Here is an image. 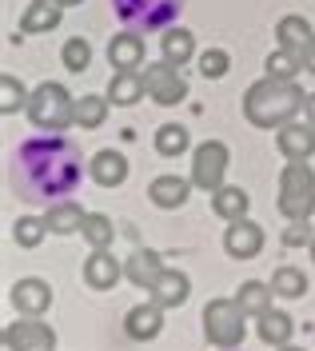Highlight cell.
<instances>
[{"instance_id":"obj_1","label":"cell","mask_w":315,"mask_h":351,"mask_svg":"<svg viewBox=\"0 0 315 351\" xmlns=\"http://www.w3.org/2000/svg\"><path fill=\"white\" fill-rule=\"evenodd\" d=\"M80 172H84L80 148L60 132L24 140L12 156V184L32 204H60L80 184Z\"/></svg>"},{"instance_id":"obj_2","label":"cell","mask_w":315,"mask_h":351,"mask_svg":"<svg viewBox=\"0 0 315 351\" xmlns=\"http://www.w3.org/2000/svg\"><path fill=\"white\" fill-rule=\"evenodd\" d=\"M303 104H307V96L295 88V80L264 76L244 92V116L255 128H284V124H292V116Z\"/></svg>"},{"instance_id":"obj_3","label":"cell","mask_w":315,"mask_h":351,"mask_svg":"<svg viewBox=\"0 0 315 351\" xmlns=\"http://www.w3.org/2000/svg\"><path fill=\"white\" fill-rule=\"evenodd\" d=\"M279 212L288 219H312L315 212V176L307 160H288L279 172Z\"/></svg>"},{"instance_id":"obj_4","label":"cell","mask_w":315,"mask_h":351,"mask_svg":"<svg viewBox=\"0 0 315 351\" xmlns=\"http://www.w3.org/2000/svg\"><path fill=\"white\" fill-rule=\"evenodd\" d=\"M28 116H32V124L45 132H64L72 120H76V100L68 96L64 84H45L36 88L32 96H28Z\"/></svg>"},{"instance_id":"obj_5","label":"cell","mask_w":315,"mask_h":351,"mask_svg":"<svg viewBox=\"0 0 315 351\" xmlns=\"http://www.w3.org/2000/svg\"><path fill=\"white\" fill-rule=\"evenodd\" d=\"M244 307L236 304V300H212V304L203 307V335H207V343L212 348H240L244 343V335H248V328H244Z\"/></svg>"},{"instance_id":"obj_6","label":"cell","mask_w":315,"mask_h":351,"mask_svg":"<svg viewBox=\"0 0 315 351\" xmlns=\"http://www.w3.org/2000/svg\"><path fill=\"white\" fill-rule=\"evenodd\" d=\"M112 8L128 32H160L180 16L184 0H112Z\"/></svg>"},{"instance_id":"obj_7","label":"cell","mask_w":315,"mask_h":351,"mask_svg":"<svg viewBox=\"0 0 315 351\" xmlns=\"http://www.w3.org/2000/svg\"><path fill=\"white\" fill-rule=\"evenodd\" d=\"M224 176H227V148L220 140L200 144L196 160H192V184L203 188V192H216V188H224Z\"/></svg>"},{"instance_id":"obj_8","label":"cell","mask_w":315,"mask_h":351,"mask_svg":"<svg viewBox=\"0 0 315 351\" xmlns=\"http://www.w3.org/2000/svg\"><path fill=\"white\" fill-rule=\"evenodd\" d=\"M144 92L156 100V104H180L188 96V84H184L180 68L160 60V64H148L144 68Z\"/></svg>"},{"instance_id":"obj_9","label":"cell","mask_w":315,"mask_h":351,"mask_svg":"<svg viewBox=\"0 0 315 351\" xmlns=\"http://www.w3.org/2000/svg\"><path fill=\"white\" fill-rule=\"evenodd\" d=\"M4 348L8 351H56V331L45 319H21L4 328Z\"/></svg>"},{"instance_id":"obj_10","label":"cell","mask_w":315,"mask_h":351,"mask_svg":"<svg viewBox=\"0 0 315 351\" xmlns=\"http://www.w3.org/2000/svg\"><path fill=\"white\" fill-rule=\"evenodd\" d=\"M224 247H227V256H236V260H255L260 247H264V228L251 223V219H231L224 232Z\"/></svg>"},{"instance_id":"obj_11","label":"cell","mask_w":315,"mask_h":351,"mask_svg":"<svg viewBox=\"0 0 315 351\" xmlns=\"http://www.w3.org/2000/svg\"><path fill=\"white\" fill-rule=\"evenodd\" d=\"M124 331L132 335L136 343H148L164 331V307L152 300V304H136L128 315H124Z\"/></svg>"},{"instance_id":"obj_12","label":"cell","mask_w":315,"mask_h":351,"mask_svg":"<svg viewBox=\"0 0 315 351\" xmlns=\"http://www.w3.org/2000/svg\"><path fill=\"white\" fill-rule=\"evenodd\" d=\"M124 276V267L116 263V256L108 252V247H96L88 260H84V284L96 287V291H108V287H116V280Z\"/></svg>"},{"instance_id":"obj_13","label":"cell","mask_w":315,"mask_h":351,"mask_svg":"<svg viewBox=\"0 0 315 351\" xmlns=\"http://www.w3.org/2000/svg\"><path fill=\"white\" fill-rule=\"evenodd\" d=\"M108 60H112L116 72H136L144 64V40L140 32H116L112 44H108Z\"/></svg>"},{"instance_id":"obj_14","label":"cell","mask_w":315,"mask_h":351,"mask_svg":"<svg viewBox=\"0 0 315 351\" xmlns=\"http://www.w3.org/2000/svg\"><path fill=\"white\" fill-rule=\"evenodd\" d=\"M88 172H92V180H96L100 188H120V184L128 180V160L116 152V148H104V152L92 156Z\"/></svg>"},{"instance_id":"obj_15","label":"cell","mask_w":315,"mask_h":351,"mask_svg":"<svg viewBox=\"0 0 315 351\" xmlns=\"http://www.w3.org/2000/svg\"><path fill=\"white\" fill-rule=\"evenodd\" d=\"M124 276H128L136 287H152L160 276H164V256H160V252H152V247H140V252H132V256H128V263H124Z\"/></svg>"},{"instance_id":"obj_16","label":"cell","mask_w":315,"mask_h":351,"mask_svg":"<svg viewBox=\"0 0 315 351\" xmlns=\"http://www.w3.org/2000/svg\"><path fill=\"white\" fill-rule=\"evenodd\" d=\"M148 196H152V204L156 208H184L188 204V196H192V184L188 180H180V176H156L152 184H148Z\"/></svg>"},{"instance_id":"obj_17","label":"cell","mask_w":315,"mask_h":351,"mask_svg":"<svg viewBox=\"0 0 315 351\" xmlns=\"http://www.w3.org/2000/svg\"><path fill=\"white\" fill-rule=\"evenodd\" d=\"M12 304L24 315H45L48 304H52V287L45 280H21V284L12 287Z\"/></svg>"},{"instance_id":"obj_18","label":"cell","mask_w":315,"mask_h":351,"mask_svg":"<svg viewBox=\"0 0 315 351\" xmlns=\"http://www.w3.org/2000/svg\"><path fill=\"white\" fill-rule=\"evenodd\" d=\"M188 295H192L188 276H184V271H172V267H164V276L152 284V300H156L164 311H168V307H180Z\"/></svg>"},{"instance_id":"obj_19","label":"cell","mask_w":315,"mask_h":351,"mask_svg":"<svg viewBox=\"0 0 315 351\" xmlns=\"http://www.w3.org/2000/svg\"><path fill=\"white\" fill-rule=\"evenodd\" d=\"M279 152L288 160H307L315 152V128L312 124H284L279 128Z\"/></svg>"},{"instance_id":"obj_20","label":"cell","mask_w":315,"mask_h":351,"mask_svg":"<svg viewBox=\"0 0 315 351\" xmlns=\"http://www.w3.org/2000/svg\"><path fill=\"white\" fill-rule=\"evenodd\" d=\"M275 36H279V48H284V52H292V56H299V60H303L307 44L315 40L312 24L303 21V16H284V21L275 24Z\"/></svg>"},{"instance_id":"obj_21","label":"cell","mask_w":315,"mask_h":351,"mask_svg":"<svg viewBox=\"0 0 315 351\" xmlns=\"http://www.w3.org/2000/svg\"><path fill=\"white\" fill-rule=\"evenodd\" d=\"M48 232H56V236H72V232H84V208L80 204H72V199H60V204H48Z\"/></svg>"},{"instance_id":"obj_22","label":"cell","mask_w":315,"mask_h":351,"mask_svg":"<svg viewBox=\"0 0 315 351\" xmlns=\"http://www.w3.org/2000/svg\"><path fill=\"white\" fill-rule=\"evenodd\" d=\"M60 24V4L56 0H32L21 16V32H52Z\"/></svg>"},{"instance_id":"obj_23","label":"cell","mask_w":315,"mask_h":351,"mask_svg":"<svg viewBox=\"0 0 315 351\" xmlns=\"http://www.w3.org/2000/svg\"><path fill=\"white\" fill-rule=\"evenodd\" d=\"M248 192L244 188H236V184H224V188H216L212 192V208H216V216L224 219H244L248 216Z\"/></svg>"},{"instance_id":"obj_24","label":"cell","mask_w":315,"mask_h":351,"mask_svg":"<svg viewBox=\"0 0 315 351\" xmlns=\"http://www.w3.org/2000/svg\"><path fill=\"white\" fill-rule=\"evenodd\" d=\"M292 331H295V324H292V315H284V311H264L260 315V339L268 343V348H288V339H292Z\"/></svg>"},{"instance_id":"obj_25","label":"cell","mask_w":315,"mask_h":351,"mask_svg":"<svg viewBox=\"0 0 315 351\" xmlns=\"http://www.w3.org/2000/svg\"><path fill=\"white\" fill-rule=\"evenodd\" d=\"M160 48H164V60H168V64H188L192 52H196V36H192L188 28H168L164 40H160Z\"/></svg>"},{"instance_id":"obj_26","label":"cell","mask_w":315,"mask_h":351,"mask_svg":"<svg viewBox=\"0 0 315 351\" xmlns=\"http://www.w3.org/2000/svg\"><path fill=\"white\" fill-rule=\"evenodd\" d=\"M236 304L244 307V315H264L271 307V287L260 284V280H248V284H240V291H236Z\"/></svg>"},{"instance_id":"obj_27","label":"cell","mask_w":315,"mask_h":351,"mask_svg":"<svg viewBox=\"0 0 315 351\" xmlns=\"http://www.w3.org/2000/svg\"><path fill=\"white\" fill-rule=\"evenodd\" d=\"M144 96V76L136 72H112V84H108V100L112 104H136Z\"/></svg>"},{"instance_id":"obj_28","label":"cell","mask_w":315,"mask_h":351,"mask_svg":"<svg viewBox=\"0 0 315 351\" xmlns=\"http://www.w3.org/2000/svg\"><path fill=\"white\" fill-rule=\"evenodd\" d=\"M271 291H275V295H288V300H299V295L307 291V276H303L299 267H279V271L271 276Z\"/></svg>"},{"instance_id":"obj_29","label":"cell","mask_w":315,"mask_h":351,"mask_svg":"<svg viewBox=\"0 0 315 351\" xmlns=\"http://www.w3.org/2000/svg\"><path fill=\"white\" fill-rule=\"evenodd\" d=\"M188 128L184 124H160V132H156V152L160 156H180V152H188Z\"/></svg>"},{"instance_id":"obj_30","label":"cell","mask_w":315,"mask_h":351,"mask_svg":"<svg viewBox=\"0 0 315 351\" xmlns=\"http://www.w3.org/2000/svg\"><path fill=\"white\" fill-rule=\"evenodd\" d=\"M116 236V223L108 216H100V212H88V219H84V240L92 243V247H108Z\"/></svg>"},{"instance_id":"obj_31","label":"cell","mask_w":315,"mask_h":351,"mask_svg":"<svg viewBox=\"0 0 315 351\" xmlns=\"http://www.w3.org/2000/svg\"><path fill=\"white\" fill-rule=\"evenodd\" d=\"M104 116H108V104H104L100 96H80V100H76V124H80V128H100Z\"/></svg>"},{"instance_id":"obj_32","label":"cell","mask_w":315,"mask_h":351,"mask_svg":"<svg viewBox=\"0 0 315 351\" xmlns=\"http://www.w3.org/2000/svg\"><path fill=\"white\" fill-rule=\"evenodd\" d=\"M45 232H48V219H40V216H21L16 228H12V236H16L21 247H36V243L45 240Z\"/></svg>"},{"instance_id":"obj_33","label":"cell","mask_w":315,"mask_h":351,"mask_svg":"<svg viewBox=\"0 0 315 351\" xmlns=\"http://www.w3.org/2000/svg\"><path fill=\"white\" fill-rule=\"evenodd\" d=\"M88 64H92V44L84 36H72L64 44V68L68 72H84Z\"/></svg>"},{"instance_id":"obj_34","label":"cell","mask_w":315,"mask_h":351,"mask_svg":"<svg viewBox=\"0 0 315 351\" xmlns=\"http://www.w3.org/2000/svg\"><path fill=\"white\" fill-rule=\"evenodd\" d=\"M303 68V60L299 56H292V52H271L268 56V76H275V80H295V72Z\"/></svg>"},{"instance_id":"obj_35","label":"cell","mask_w":315,"mask_h":351,"mask_svg":"<svg viewBox=\"0 0 315 351\" xmlns=\"http://www.w3.org/2000/svg\"><path fill=\"white\" fill-rule=\"evenodd\" d=\"M227 68H231V60H227L224 48H207L200 56V72L207 76V80H220V76H227Z\"/></svg>"},{"instance_id":"obj_36","label":"cell","mask_w":315,"mask_h":351,"mask_svg":"<svg viewBox=\"0 0 315 351\" xmlns=\"http://www.w3.org/2000/svg\"><path fill=\"white\" fill-rule=\"evenodd\" d=\"M0 92H4V100H0V112L4 116H12V112L24 104V84L16 76H0Z\"/></svg>"},{"instance_id":"obj_37","label":"cell","mask_w":315,"mask_h":351,"mask_svg":"<svg viewBox=\"0 0 315 351\" xmlns=\"http://www.w3.org/2000/svg\"><path fill=\"white\" fill-rule=\"evenodd\" d=\"M284 243H288V247H303V243L312 247V243H315L312 223H307V219H292V223L284 228Z\"/></svg>"},{"instance_id":"obj_38","label":"cell","mask_w":315,"mask_h":351,"mask_svg":"<svg viewBox=\"0 0 315 351\" xmlns=\"http://www.w3.org/2000/svg\"><path fill=\"white\" fill-rule=\"evenodd\" d=\"M303 68H307V72H315V40L307 44V52H303Z\"/></svg>"},{"instance_id":"obj_39","label":"cell","mask_w":315,"mask_h":351,"mask_svg":"<svg viewBox=\"0 0 315 351\" xmlns=\"http://www.w3.org/2000/svg\"><path fill=\"white\" fill-rule=\"evenodd\" d=\"M303 112H307V124L315 128V92H307V104H303Z\"/></svg>"},{"instance_id":"obj_40","label":"cell","mask_w":315,"mask_h":351,"mask_svg":"<svg viewBox=\"0 0 315 351\" xmlns=\"http://www.w3.org/2000/svg\"><path fill=\"white\" fill-rule=\"evenodd\" d=\"M56 4H60V8H72V4H80V0H56Z\"/></svg>"},{"instance_id":"obj_41","label":"cell","mask_w":315,"mask_h":351,"mask_svg":"<svg viewBox=\"0 0 315 351\" xmlns=\"http://www.w3.org/2000/svg\"><path fill=\"white\" fill-rule=\"evenodd\" d=\"M279 351H303V348H279Z\"/></svg>"},{"instance_id":"obj_42","label":"cell","mask_w":315,"mask_h":351,"mask_svg":"<svg viewBox=\"0 0 315 351\" xmlns=\"http://www.w3.org/2000/svg\"><path fill=\"white\" fill-rule=\"evenodd\" d=\"M312 260H315V243H312Z\"/></svg>"},{"instance_id":"obj_43","label":"cell","mask_w":315,"mask_h":351,"mask_svg":"<svg viewBox=\"0 0 315 351\" xmlns=\"http://www.w3.org/2000/svg\"><path fill=\"white\" fill-rule=\"evenodd\" d=\"M227 351H236V348H227Z\"/></svg>"}]
</instances>
